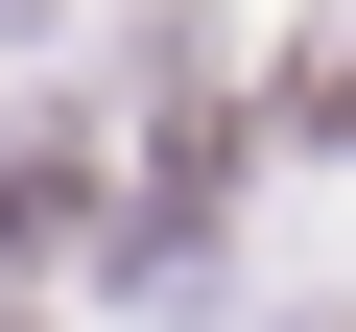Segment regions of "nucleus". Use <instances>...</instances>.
Here are the masks:
<instances>
[{"mask_svg": "<svg viewBox=\"0 0 356 332\" xmlns=\"http://www.w3.org/2000/svg\"><path fill=\"white\" fill-rule=\"evenodd\" d=\"M285 119H309V142H356V48H309V95H285Z\"/></svg>", "mask_w": 356, "mask_h": 332, "instance_id": "obj_1", "label": "nucleus"}]
</instances>
